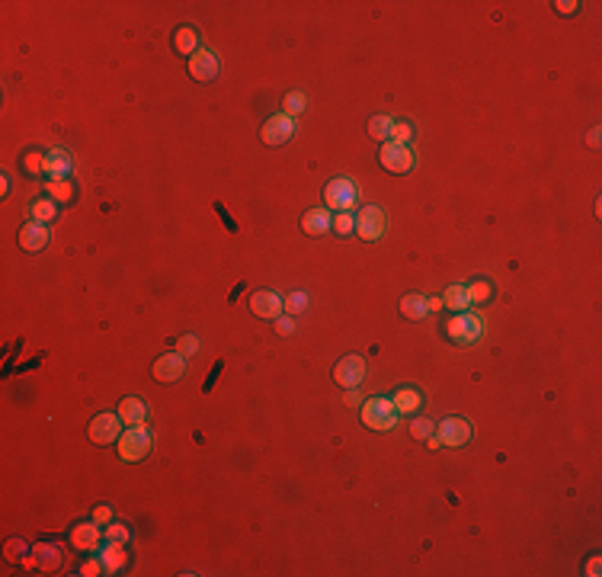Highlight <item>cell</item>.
Listing matches in <instances>:
<instances>
[{
  "mask_svg": "<svg viewBox=\"0 0 602 577\" xmlns=\"http://www.w3.org/2000/svg\"><path fill=\"white\" fill-rule=\"evenodd\" d=\"M324 199L327 209H333V212H353V205L359 202V183L349 180V176H337L324 186Z\"/></svg>",
  "mask_w": 602,
  "mask_h": 577,
  "instance_id": "6da1fadb",
  "label": "cell"
},
{
  "mask_svg": "<svg viewBox=\"0 0 602 577\" xmlns=\"http://www.w3.org/2000/svg\"><path fill=\"white\" fill-rule=\"evenodd\" d=\"M398 410H394L391 398H369V401L362 404V424L369 426V430H391L394 424H398Z\"/></svg>",
  "mask_w": 602,
  "mask_h": 577,
  "instance_id": "7a4b0ae2",
  "label": "cell"
},
{
  "mask_svg": "<svg viewBox=\"0 0 602 577\" xmlns=\"http://www.w3.org/2000/svg\"><path fill=\"white\" fill-rule=\"evenodd\" d=\"M154 449V436H150L148 426H128V433H122V443H119V459L122 462H141Z\"/></svg>",
  "mask_w": 602,
  "mask_h": 577,
  "instance_id": "3957f363",
  "label": "cell"
},
{
  "mask_svg": "<svg viewBox=\"0 0 602 577\" xmlns=\"http://www.w3.org/2000/svg\"><path fill=\"white\" fill-rule=\"evenodd\" d=\"M484 331H487V324H484L481 314H468V312H458L449 324H445V334H449L455 343H465V347L481 340Z\"/></svg>",
  "mask_w": 602,
  "mask_h": 577,
  "instance_id": "277c9868",
  "label": "cell"
},
{
  "mask_svg": "<svg viewBox=\"0 0 602 577\" xmlns=\"http://www.w3.org/2000/svg\"><path fill=\"white\" fill-rule=\"evenodd\" d=\"M384 231H388V218H384V209H378V205H365V209H359L356 212V235L362 237V241H382Z\"/></svg>",
  "mask_w": 602,
  "mask_h": 577,
  "instance_id": "5b68a950",
  "label": "cell"
},
{
  "mask_svg": "<svg viewBox=\"0 0 602 577\" xmlns=\"http://www.w3.org/2000/svg\"><path fill=\"white\" fill-rule=\"evenodd\" d=\"M378 160H382L384 170H391V174H410L416 164L414 151H410V144H394V141H384L382 151H378Z\"/></svg>",
  "mask_w": 602,
  "mask_h": 577,
  "instance_id": "8992f818",
  "label": "cell"
},
{
  "mask_svg": "<svg viewBox=\"0 0 602 577\" xmlns=\"http://www.w3.org/2000/svg\"><path fill=\"white\" fill-rule=\"evenodd\" d=\"M250 312L263 321H276L279 314L286 312V298L279 292H272V288H260V292L250 296Z\"/></svg>",
  "mask_w": 602,
  "mask_h": 577,
  "instance_id": "52a82bcc",
  "label": "cell"
},
{
  "mask_svg": "<svg viewBox=\"0 0 602 577\" xmlns=\"http://www.w3.org/2000/svg\"><path fill=\"white\" fill-rule=\"evenodd\" d=\"M90 443H97V446H109V443L119 440L122 433V417L119 414H97V417L90 420Z\"/></svg>",
  "mask_w": 602,
  "mask_h": 577,
  "instance_id": "ba28073f",
  "label": "cell"
},
{
  "mask_svg": "<svg viewBox=\"0 0 602 577\" xmlns=\"http://www.w3.org/2000/svg\"><path fill=\"white\" fill-rule=\"evenodd\" d=\"M436 436H439L442 446L458 449V446H465V443L471 440V424H468L465 417H445L442 424L436 426Z\"/></svg>",
  "mask_w": 602,
  "mask_h": 577,
  "instance_id": "9c48e42d",
  "label": "cell"
},
{
  "mask_svg": "<svg viewBox=\"0 0 602 577\" xmlns=\"http://www.w3.org/2000/svg\"><path fill=\"white\" fill-rule=\"evenodd\" d=\"M333 379H337V385H343V388H359L362 379H365V359L343 356L337 363V369H333Z\"/></svg>",
  "mask_w": 602,
  "mask_h": 577,
  "instance_id": "30bf717a",
  "label": "cell"
},
{
  "mask_svg": "<svg viewBox=\"0 0 602 577\" xmlns=\"http://www.w3.org/2000/svg\"><path fill=\"white\" fill-rule=\"evenodd\" d=\"M218 55L215 52H209V48H199L196 55H192V58H189V74L196 77V81H215V77H218Z\"/></svg>",
  "mask_w": 602,
  "mask_h": 577,
  "instance_id": "8fae6325",
  "label": "cell"
},
{
  "mask_svg": "<svg viewBox=\"0 0 602 577\" xmlns=\"http://www.w3.org/2000/svg\"><path fill=\"white\" fill-rule=\"evenodd\" d=\"M16 241H20L23 251H46L48 241H52V231H48V225H42V221H29V225L20 228Z\"/></svg>",
  "mask_w": 602,
  "mask_h": 577,
  "instance_id": "7c38bea8",
  "label": "cell"
},
{
  "mask_svg": "<svg viewBox=\"0 0 602 577\" xmlns=\"http://www.w3.org/2000/svg\"><path fill=\"white\" fill-rule=\"evenodd\" d=\"M154 379L158 382H176L186 375V356H180V353H164V356H158V363H154Z\"/></svg>",
  "mask_w": 602,
  "mask_h": 577,
  "instance_id": "4fadbf2b",
  "label": "cell"
},
{
  "mask_svg": "<svg viewBox=\"0 0 602 577\" xmlns=\"http://www.w3.org/2000/svg\"><path fill=\"white\" fill-rule=\"evenodd\" d=\"M292 135H295V122H292V116H286V113L272 116V119L263 125V141L266 144H286Z\"/></svg>",
  "mask_w": 602,
  "mask_h": 577,
  "instance_id": "5bb4252c",
  "label": "cell"
},
{
  "mask_svg": "<svg viewBox=\"0 0 602 577\" xmlns=\"http://www.w3.org/2000/svg\"><path fill=\"white\" fill-rule=\"evenodd\" d=\"M103 542V532H99V523H77L71 529V545L77 552H97V545Z\"/></svg>",
  "mask_w": 602,
  "mask_h": 577,
  "instance_id": "9a60e30c",
  "label": "cell"
},
{
  "mask_svg": "<svg viewBox=\"0 0 602 577\" xmlns=\"http://www.w3.org/2000/svg\"><path fill=\"white\" fill-rule=\"evenodd\" d=\"M122 545H125V542L106 539V545L97 548V555H99V562H103L106 574H119V571L128 564V555H125V548H122Z\"/></svg>",
  "mask_w": 602,
  "mask_h": 577,
  "instance_id": "2e32d148",
  "label": "cell"
},
{
  "mask_svg": "<svg viewBox=\"0 0 602 577\" xmlns=\"http://www.w3.org/2000/svg\"><path fill=\"white\" fill-rule=\"evenodd\" d=\"M26 564H36L42 571H58L61 568V548L52 542H42V545H32V558H26Z\"/></svg>",
  "mask_w": 602,
  "mask_h": 577,
  "instance_id": "e0dca14e",
  "label": "cell"
},
{
  "mask_svg": "<svg viewBox=\"0 0 602 577\" xmlns=\"http://www.w3.org/2000/svg\"><path fill=\"white\" fill-rule=\"evenodd\" d=\"M301 228H304V235L321 237V235H327V231L333 228V215L327 212V209H308L304 218H301Z\"/></svg>",
  "mask_w": 602,
  "mask_h": 577,
  "instance_id": "ac0fdd59",
  "label": "cell"
},
{
  "mask_svg": "<svg viewBox=\"0 0 602 577\" xmlns=\"http://www.w3.org/2000/svg\"><path fill=\"white\" fill-rule=\"evenodd\" d=\"M71 170H74V160L68 151H48L46 154V174L48 180H68Z\"/></svg>",
  "mask_w": 602,
  "mask_h": 577,
  "instance_id": "d6986e66",
  "label": "cell"
},
{
  "mask_svg": "<svg viewBox=\"0 0 602 577\" xmlns=\"http://www.w3.org/2000/svg\"><path fill=\"white\" fill-rule=\"evenodd\" d=\"M391 404H394V410H398V414H416V410L423 408V395L420 391H416V388H410V385H404V388H398V391H394L391 395Z\"/></svg>",
  "mask_w": 602,
  "mask_h": 577,
  "instance_id": "ffe728a7",
  "label": "cell"
},
{
  "mask_svg": "<svg viewBox=\"0 0 602 577\" xmlns=\"http://www.w3.org/2000/svg\"><path fill=\"white\" fill-rule=\"evenodd\" d=\"M119 417H122V424H128V426H141L144 420H148V404H144L141 398H122Z\"/></svg>",
  "mask_w": 602,
  "mask_h": 577,
  "instance_id": "44dd1931",
  "label": "cell"
},
{
  "mask_svg": "<svg viewBox=\"0 0 602 577\" xmlns=\"http://www.w3.org/2000/svg\"><path fill=\"white\" fill-rule=\"evenodd\" d=\"M174 46H176V52L189 55V58H192V55L202 48V46H199V32L192 29V26H183V29L174 32Z\"/></svg>",
  "mask_w": 602,
  "mask_h": 577,
  "instance_id": "7402d4cb",
  "label": "cell"
},
{
  "mask_svg": "<svg viewBox=\"0 0 602 577\" xmlns=\"http://www.w3.org/2000/svg\"><path fill=\"white\" fill-rule=\"evenodd\" d=\"M29 212H32V221H42V225H48V221L58 218V205H55L52 196H38L36 202L29 205Z\"/></svg>",
  "mask_w": 602,
  "mask_h": 577,
  "instance_id": "603a6c76",
  "label": "cell"
},
{
  "mask_svg": "<svg viewBox=\"0 0 602 577\" xmlns=\"http://www.w3.org/2000/svg\"><path fill=\"white\" fill-rule=\"evenodd\" d=\"M442 305L445 308H451V312H468V305H471V298H468V286H449L442 296Z\"/></svg>",
  "mask_w": 602,
  "mask_h": 577,
  "instance_id": "cb8c5ba5",
  "label": "cell"
},
{
  "mask_svg": "<svg viewBox=\"0 0 602 577\" xmlns=\"http://www.w3.org/2000/svg\"><path fill=\"white\" fill-rule=\"evenodd\" d=\"M400 314H404V318H410V321L426 318V314H429L426 298H423V296H404V298H400Z\"/></svg>",
  "mask_w": 602,
  "mask_h": 577,
  "instance_id": "d4e9b609",
  "label": "cell"
},
{
  "mask_svg": "<svg viewBox=\"0 0 602 577\" xmlns=\"http://www.w3.org/2000/svg\"><path fill=\"white\" fill-rule=\"evenodd\" d=\"M468 298H471V305H484L493 298V286H490L487 279H475L471 286H468Z\"/></svg>",
  "mask_w": 602,
  "mask_h": 577,
  "instance_id": "484cf974",
  "label": "cell"
},
{
  "mask_svg": "<svg viewBox=\"0 0 602 577\" xmlns=\"http://www.w3.org/2000/svg\"><path fill=\"white\" fill-rule=\"evenodd\" d=\"M391 125H394V119H388V116H375V119L369 122V135L375 138V141H388V138H391Z\"/></svg>",
  "mask_w": 602,
  "mask_h": 577,
  "instance_id": "4316f807",
  "label": "cell"
},
{
  "mask_svg": "<svg viewBox=\"0 0 602 577\" xmlns=\"http://www.w3.org/2000/svg\"><path fill=\"white\" fill-rule=\"evenodd\" d=\"M46 193L52 199H61V202H71V199H74V186H71V180H48Z\"/></svg>",
  "mask_w": 602,
  "mask_h": 577,
  "instance_id": "83f0119b",
  "label": "cell"
},
{
  "mask_svg": "<svg viewBox=\"0 0 602 577\" xmlns=\"http://www.w3.org/2000/svg\"><path fill=\"white\" fill-rule=\"evenodd\" d=\"M330 231H337L340 237H349L356 231V215L353 212H337L333 215V228Z\"/></svg>",
  "mask_w": 602,
  "mask_h": 577,
  "instance_id": "f1b7e54d",
  "label": "cell"
},
{
  "mask_svg": "<svg viewBox=\"0 0 602 577\" xmlns=\"http://www.w3.org/2000/svg\"><path fill=\"white\" fill-rule=\"evenodd\" d=\"M304 106H308V97L295 90V93H288V97H286V103H282V113L292 116V119H295V116L304 113Z\"/></svg>",
  "mask_w": 602,
  "mask_h": 577,
  "instance_id": "f546056e",
  "label": "cell"
},
{
  "mask_svg": "<svg viewBox=\"0 0 602 577\" xmlns=\"http://www.w3.org/2000/svg\"><path fill=\"white\" fill-rule=\"evenodd\" d=\"M410 436H414V440H423V443H426L429 436H436V424H433L429 417H416L414 424H410Z\"/></svg>",
  "mask_w": 602,
  "mask_h": 577,
  "instance_id": "4dcf8cb0",
  "label": "cell"
},
{
  "mask_svg": "<svg viewBox=\"0 0 602 577\" xmlns=\"http://www.w3.org/2000/svg\"><path fill=\"white\" fill-rule=\"evenodd\" d=\"M410 138H414V125L410 122H394L391 125V138L388 141H394V144H410Z\"/></svg>",
  "mask_w": 602,
  "mask_h": 577,
  "instance_id": "1f68e13d",
  "label": "cell"
},
{
  "mask_svg": "<svg viewBox=\"0 0 602 577\" xmlns=\"http://www.w3.org/2000/svg\"><path fill=\"white\" fill-rule=\"evenodd\" d=\"M199 349H202V340H199L196 334H183L180 340H176V353H180V356H192Z\"/></svg>",
  "mask_w": 602,
  "mask_h": 577,
  "instance_id": "d6a6232c",
  "label": "cell"
},
{
  "mask_svg": "<svg viewBox=\"0 0 602 577\" xmlns=\"http://www.w3.org/2000/svg\"><path fill=\"white\" fill-rule=\"evenodd\" d=\"M106 539H113V542H128V539H132V529H128L125 523H109V526H106Z\"/></svg>",
  "mask_w": 602,
  "mask_h": 577,
  "instance_id": "836d02e7",
  "label": "cell"
},
{
  "mask_svg": "<svg viewBox=\"0 0 602 577\" xmlns=\"http://www.w3.org/2000/svg\"><path fill=\"white\" fill-rule=\"evenodd\" d=\"M304 308H308V296H304V292H292V296L286 298V312L288 314H301Z\"/></svg>",
  "mask_w": 602,
  "mask_h": 577,
  "instance_id": "e575fe53",
  "label": "cell"
},
{
  "mask_svg": "<svg viewBox=\"0 0 602 577\" xmlns=\"http://www.w3.org/2000/svg\"><path fill=\"white\" fill-rule=\"evenodd\" d=\"M26 170L29 174H46V154H38V151L26 154Z\"/></svg>",
  "mask_w": 602,
  "mask_h": 577,
  "instance_id": "d590c367",
  "label": "cell"
},
{
  "mask_svg": "<svg viewBox=\"0 0 602 577\" xmlns=\"http://www.w3.org/2000/svg\"><path fill=\"white\" fill-rule=\"evenodd\" d=\"M26 555V542L23 539H10L7 542V562H23Z\"/></svg>",
  "mask_w": 602,
  "mask_h": 577,
  "instance_id": "8d00e7d4",
  "label": "cell"
},
{
  "mask_svg": "<svg viewBox=\"0 0 602 577\" xmlns=\"http://www.w3.org/2000/svg\"><path fill=\"white\" fill-rule=\"evenodd\" d=\"M80 574H83V577H97V574H106L103 562H99V555H97V558H90V562H83Z\"/></svg>",
  "mask_w": 602,
  "mask_h": 577,
  "instance_id": "74e56055",
  "label": "cell"
},
{
  "mask_svg": "<svg viewBox=\"0 0 602 577\" xmlns=\"http://www.w3.org/2000/svg\"><path fill=\"white\" fill-rule=\"evenodd\" d=\"M276 327L282 331V334H292V331H295V318H292V314H279V318H276Z\"/></svg>",
  "mask_w": 602,
  "mask_h": 577,
  "instance_id": "f35d334b",
  "label": "cell"
},
{
  "mask_svg": "<svg viewBox=\"0 0 602 577\" xmlns=\"http://www.w3.org/2000/svg\"><path fill=\"white\" fill-rule=\"evenodd\" d=\"M93 520H97L99 526H109V520H113V510H109V507H106V503H103V507H97V510H93Z\"/></svg>",
  "mask_w": 602,
  "mask_h": 577,
  "instance_id": "ab89813d",
  "label": "cell"
},
{
  "mask_svg": "<svg viewBox=\"0 0 602 577\" xmlns=\"http://www.w3.org/2000/svg\"><path fill=\"white\" fill-rule=\"evenodd\" d=\"M557 10H561V13H573V10H577V4H573V0H561V4H554Z\"/></svg>",
  "mask_w": 602,
  "mask_h": 577,
  "instance_id": "60d3db41",
  "label": "cell"
},
{
  "mask_svg": "<svg viewBox=\"0 0 602 577\" xmlns=\"http://www.w3.org/2000/svg\"><path fill=\"white\" fill-rule=\"evenodd\" d=\"M599 564H602L599 558H589V564H587V574H589V577H596V574H599Z\"/></svg>",
  "mask_w": 602,
  "mask_h": 577,
  "instance_id": "b9f144b4",
  "label": "cell"
},
{
  "mask_svg": "<svg viewBox=\"0 0 602 577\" xmlns=\"http://www.w3.org/2000/svg\"><path fill=\"white\" fill-rule=\"evenodd\" d=\"M359 401H362V398H359V391H356V388H349V391H346V404H349V408H353V404H359Z\"/></svg>",
  "mask_w": 602,
  "mask_h": 577,
  "instance_id": "7bdbcfd3",
  "label": "cell"
},
{
  "mask_svg": "<svg viewBox=\"0 0 602 577\" xmlns=\"http://www.w3.org/2000/svg\"><path fill=\"white\" fill-rule=\"evenodd\" d=\"M426 305H429V312H439V308H442V298L433 296V298H426Z\"/></svg>",
  "mask_w": 602,
  "mask_h": 577,
  "instance_id": "ee69618b",
  "label": "cell"
},
{
  "mask_svg": "<svg viewBox=\"0 0 602 577\" xmlns=\"http://www.w3.org/2000/svg\"><path fill=\"white\" fill-rule=\"evenodd\" d=\"M587 141L596 148V144H599V129H593V132H589V138H587Z\"/></svg>",
  "mask_w": 602,
  "mask_h": 577,
  "instance_id": "f6af8a7d",
  "label": "cell"
}]
</instances>
